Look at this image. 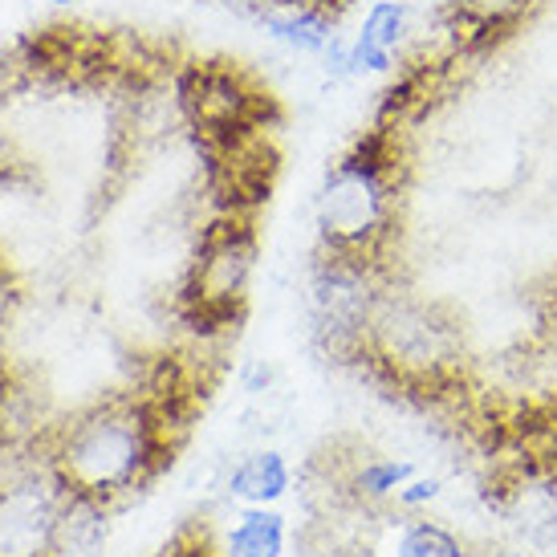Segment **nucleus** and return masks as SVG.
I'll list each match as a JSON object with an SVG mask.
<instances>
[{
    "mask_svg": "<svg viewBox=\"0 0 557 557\" xmlns=\"http://www.w3.org/2000/svg\"><path fill=\"white\" fill-rule=\"evenodd\" d=\"M416 476V465L411 460H371V465H362L355 472V493L367 496V500H383V496H395L407 484V480Z\"/></svg>",
    "mask_w": 557,
    "mask_h": 557,
    "instance_id": "nucleus-6",
    "label": "nucleus"
},
{
    "mask_svg": "<svg viewBox=\"0 0 557 557\" xmlns=\"http://www.w3.org/2000/svg\"><path fill=\"white\" fill-rule=\"evenodd\" d=\"M285 554V517L252 505L236 517L228 533V557H281Z\"/></svg>",
    "mask_w": 557,
    "mask_h": 557,
    "instance_id": "nucleus-4",
    "label": "nucleus"
},
{
    "mask_svg": "<svg viewBox=\"0 0 557 557\" xmlns=\"http://www.w3.org/2000/svg\"><path fill=\"white\" fill-rule=\"evenodd\" d=\"M395 496H399L403 509H416V505H423V500H435V496H440V480H435V476H428V480L411 476Z\"/></svg>",
    "mask_w": 557,
    "mask_h": 557,
    "instance_id": "nucleus-7",
    "label": "nucleus"
},
{
    "mask_svg": "<svg viewBox=\"0 0 557 557\" xmlns=\"http://www.w3.org/2000/svg\"><path fill=\"white\" fill-rule=\"evenodd\" d=\"M407 131L374 119L338 163L325 171L322 200H318V228L322 252L383 269L403 220V191H407Z\"/></svg>",
    "mask_w": 557,
    "mask_h": 557,
    "instance_id": "nucleus-1",
    "label": "nucleus"
},
{
    "mask_svg": "<svg viewBox=\"0 0 557 557\" xmlns=\"http://www.w3.org/2000/svg\"><path fill=\"white\" fill-rule=\"evenodd\" d=\"M395 554L399 557H468V549H465V542L451 537L444 525H435V521H416V525L403 529Z\"/></svg>",
    "mask_w": 557,
    "mask_h": 557,
    "instance_id": "nucleus-5",
    "label": "nucleus"
},
{
    "mask_svg": "<svg viewBox=\"0 0 557 557\" xmlns=\"http://www.w3.org/2000/svg\"><path fill=\"white\" fill-rule=\"evenodd\" d=\"M252 374H257V379H264V383H269V367H261V362H257V367H252ZM248 391H252V395H261V383H248Z\"/></svg>",
    "mask_w": 557,
    "mask_h": 557,
    "instance_id": "nucleus-8",
    "label": "nucleus"
},
{
    "mask_svg": "<svg viewBox=\"0 0 557 557\" xmlns=\"http://www.w3.org/2000/svg\"><path fill=\"white\" fill-rule=\"evenodd\" d=\"M407 29H411L407 0H374L367 16H362L358 37L350 41L355 74H387V70H395V49L403 46Z\"/></svg>",
    "mask_w": 557,
    "mask_h": 557,
    "instance_id": "nucleus-2",
    "label": "nucleus"
},
{
    "mask_svg": "<svg viewBox=\"0 0 557 557\" xmlns=\"http://www.w3.org/2000/svg\"><path fill=\"white\" fill-rule=\"evenodd\" d=\"M228 493L248 500V505H273L289 493V465L285 456L273 448H257L248 451L245 460L233 468L228 476Z\"/></svg>",
    "mask_w": 557,
    "mask_h": 557,
    "instance_id": "nucleus-3",
    "label": "nucleus"
},
{
    "mask_svg": "<svg viewBox=\"0 0 557 557\" xmlns=\"http://www.w3.org/2000/svg\"><path fill=\"white\" fill-rule=\"evenodd\" d=\"M53 4H58V9H70V4H82V0H53Z\"/></svg>",
    "mask_w": 557,
    "mask_h": 557,
    "instance_id": "nucleus-9",
    "label": "nucleus"
}]
</instances>
